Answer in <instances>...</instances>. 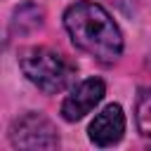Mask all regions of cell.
<instances>
[{"instance_id":"obj_1","label":"cell","mask_w":151,"mask_h":151,"mask_svg":"<svg viewBox=\"0 0 151 151\" xmlns=\"http://www.w3.org/2000/svg\"><path fill=\"white\" fill-rule=\"evenodd\" d=\"M64 26L73 45L101 64H113L123 52V35L111 14L90 0L71 5L64 14Z\"/></svg>"},{"instance_id":"obj_2","label":"cell","mask_w":151,"mask_h":151,"mask_svg":"<svg viewBox=\"0 0 151 151\" xmlns=\"http://www.w3.org/2000/svg\"><path fill=\"white\" fill-rule=\"evenodd\" d=\"M19 66H21L24 76L47 94L61 92L76 76V66L64 54H59L50 47L24 50L19 54Z\"/></svg>"},{"instance_id":"obj_3","label":"cell","mask_w":151,"mask_h":151,"mask_svg":"<svg viewBox=\"0 0 151 151\" xmlns=\"http://www.w3.org/2000/svg\"><path fill=\"white\" fill-rule=\"evenodd\" d=\"M9 142L17 149H54L59 146V137L52 123L40 113H26L17 118L9 127Z\"/></svg>"},{"instance_id":"obj_4","label":"cell","mask_w":151,"mask_h":151,"mask_svg":"<svg viewBox=\"0 0 151 151\" xmlns=\"http://www.w3.org/2000/svg\"><path fill=\"white\" fill-rule=\"evenodd\" d=\"M104 92H106V85L99 80V78H87L83 80L78 87L71 90V94L64 99L61 104V116L64 120L68 123H76L80 118H85L101 99H104Z\"/></svg>"},{"instance_id":"obj_5","label":"cell","mask_w":151,"mask_h":151,"mask_svg":"<svg viewBox=\"0 0 151 151\" xmlns=\"http://www.w3.org/2000/svg\"><path fill=\"white\" fill-rule=\"evenodd\" d=\"M90 139L97 146H111L116 142H120L123 132H125V116L123 109L118 104H109L106 109H101L94 120L90 123Z\"/></svg>"},{"instance_id":"obj_6","label":"cell","mask_w":151,"mask_h":151,"mask_svg":"<svg viewBox=\"0 0 151 151\" xmlns=\"http://www.w3.org/2000/svg\"><path fill=\"white\" fill-rule=\"evenodd\" d=\"M42 24V9L33 2H26L21 7L14 9V19H12V31L14 33H28L33 28H38Z\"/></svg>"},{"instance_id":"obj_7","label":"cell","mask_w":151,"mask_h":151,"mask_svg":"<svg viewBox=\"0 0 151 151\" xmlns=\"http://www.w3.org/2000/svg\"><path fill=\"white\" fill-rule=\"evenodd\" d=\"M137 127L144 137H151V90H142L137 97V109H134Z\"/></svg>"},{"instance_id":"obj_8","label":"cell","mask_w":151,"mask_h":151,"mask_svg":"<svg viewBox=\"0 0 151 151\" xmlns=\"http://www.w3.org/2000/svg\"><path fill=\"white\" fill-rule=\"evenodd\" d=\"M109 2H113L123 12H132V7H134V0H109Z\"/></svg>"}]
</instances>
